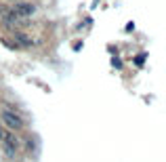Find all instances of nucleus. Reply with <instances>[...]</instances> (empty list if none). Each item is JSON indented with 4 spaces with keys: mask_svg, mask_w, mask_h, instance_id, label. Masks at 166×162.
Here are the masks:
<instances>
[{
    "mask_svg": "<svg viewBox=\"0 0 166 162\" xmlns=\"http://www.w3.org/2000/svg\"><path fill=\"white\" fill-rule=\"evenodd\" d=\"M13 13H15L17 17L25 19V17H30V15H34L36 13V6L34 4H27V2H19V4L13 6Z\"/></svg>",
    "mask_w": 166,
    "mask_h": 162,
    "instance_id": "7ed1b4c3",
    "label": "nucleus"
},
{
    "mask_svg": "<svg viewBox=\"0 0 166 162\" xmlns=\"http://www.w3.org/2000/svg\"><path fill=\"white\" fill-rule=\"evenodd\" d=\"M2 137H4V133H2V127H0V139H2Z\"/></svg>",
    "mask_w": 166,
    "mask_h": 162,
    "instance_id": "0eeeda50",
    "label": "nucleus"
},
{
    "mask_svg": "<svg viewBox=\"0 0 166 162\" xmlns=\"http://www.w3.org/2000/svg\"><path fill=\"white\" fill-rule=\"evenodd\" d=\"M2 122H4L9 128H13V131L23 128V120L15 114V112H11V110H4V112H2Z\"/></svg>",
    "mask_w": 166,
    "mask_h": 162,
    "instance_id": "f257e3e1",
    "label": "nucleus"
},
{
    "mask_svg": "<svg viewBox=\"0 0 166 162\" xmlns=\"http://www.w3.org/2000/svg\"><path fill=\"white\" fill-rule=\"evenodd\" d=\"M15 40H17V44H19V46H32V44H34V40H32L30 36L21 34V32L15 34Z\"/></svg>",
    "mask_w": 166,
    "mask_h": 162,
    "instance_id": "39448f33",
    "label": "nucleus"
},
{
    "mask_svg": "<svg viewBox=\"0 0 166 162\" xmlns=\"http://www.w3.org/2000/svg\"><path fill=\"white\" fill-rule=\"evenodd\" d=\"M135 63H137V65H143V63H145V55H139V57L135 59Z\"/></svg>",
    "mask_w": 166,
    "mask_h": 162,
    "instance_id": "423d86ee",
    "label": "nucleus"
},
{
    "mask_svg": "<svg viewBox=\"0 0 166 162\" xmlns=\"http://www.w3.org/2000/svg\"><path fill=\"white\" fill-rule=\"evenodd\" d=\"M0 15H2V19H4L6 25H13V27L23 25V19H21V17H17V15L13 13V9H6V6H2V4H0Z\"/></svg>",
    "mask_w": 166,
    "mask_h": 162,
    "instance_id": "f03ea898",
    "label": "nucleus"
},
{
    "mask_svg": "<svg viewBox=\"0 0 166 162\" xmlns=\"http://www.w3.org/2000/svg\"><path fill=\"white\" fill-rule=\"evenodd\" d=\"M4 145H6V152L9 154H15L17 152V147H19V139L15 137V135H4Z\"/></svg>",
    "mask_w": 166,
    "mask_h": 162,
    "instance_id": "20e7f679",
    "label": "nucleus"
}]
</instances>
